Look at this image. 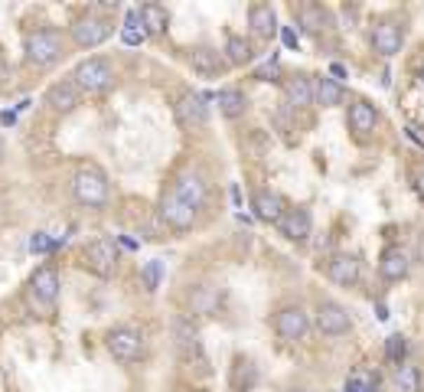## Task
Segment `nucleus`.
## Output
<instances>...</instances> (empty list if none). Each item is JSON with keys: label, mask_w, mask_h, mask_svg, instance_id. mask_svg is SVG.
Returning a JSON list of instances; mask_svg holds the SVG:
<instances>
[{"label": "nucleus", "mask_w": 424, "mask_h": 392, "mask_svg": "<svg viewBox=\"0 0 424 392\" xmlns=\"http://www.w3.org/2000/svg\"><path fill=\"white\" fill-rule=\"evenodd\" d=\"M291 392H307V389H291Z\"/></svg>", "instance_id": "nucleus-43"}, {"label": "nucleus", "mask_w": 424, "mask_h": 392, "mask_svg": "<svg viewBox=\"0 0 424 392\" xmlns=\"http://www.w3.org/2000/svg\"><path fill=\"white\" fill-rule=\"evenodd\" d=\"M104 346H108V353H111L118 363H134V360H141V353H144V337H141V330H134V327H114V330H108V337H104Z\"/></svg>", "instance_id": "nucleus-4"}, {"label": "nucleus", "mask_w": 424, "mask_h": 392, "mask_svg": "<svg viewBox=\"0 0 424 392\" xmlns=\"http://www.w3.org/2000/svg\"><path fill=\"white\" fill-rule=\"evenodd\" d=\"M408 268H411V255L402 245H388L382 252V259H378V275L385 281H402L408 275Z\"/></svg>", "instance_id": "nucleus-17"}, {"label": "nucleus", "mask_w": 424, "mask_h": 392, "mask_svg": "<svg viewBox=\"0 0 424 392\" xmlns=\"http://www.w3.org/2000/svg\"><path fill=\"white\" fill-rule=\"evenodd\" d=\"M281 43H284L287 49H297V43H301V39H297L294 27H281Z\"/></svg>", "instance_id": "nucleus-38"}, {"label": "nucleus", "mask_w": 424, "mask_h": 392, "mask_svg": "<svg viewBox=\"0 0 424 392\" xmlns=\"http://www.w3.org/2000/svg\"><path fill=\"white\" fill-rule=\"evenodd\" d=\"M170 193H173V196H179L186 206H193V210L199 212V210H203V203H206V196H209L206 177H203L199 170H183L177 180H173Z\"/></svg>", "instance_id": "nucleus-8"}, {"label": "nucleus", "mask_w": 424, "mask_h": 392, "mask_svg": "<svg viewBox=\"0 0 424 392\" xmlns=\"http://www.w3.org/2000/svg\"><path fill=\"white\" fill-rule=\"evenodd\" d=\"M10 79H13V72H10L7 59L0 56V92H7V88H10Z\"/></svg>", "instance_id": "nucleus-37"}, {"label": "nucleus", "mask_w": 424, "mask_h": 392, "mask_svg": "<svg viewBox=\"0 0 424 392\" xmlns=\"http://www.w3.org/2000/svg\"><path fill=\"white\" fill-rule=\"evenodd\" d=\"M278 229H281L284 239H291V242H307L310 239V229H313V222H310V212L307 210H284L281 222H278Z\"/></svg>", "instance_id": "nucleus-16"}, {"label": "nucleus", "mask_w": 424, "mask_h": 392, "mask_svg": "<svg viewBox=\"0 0 424 392\" xmlns=\"http://www.w3.org/2000/svg\"><path fill=\"white\" fill-rule=\"evenodd\" d=\"M228 383H232V389H235V392L252 389V386L258 383V366H254L248 356H238L235 366H232V376H228Z\"/></svg>", "instance_id": "nucleus-25"}, {"label": "nucleus", "mask_w": 424, "mask_h": 392, "mask_svg": "<svg viewBox=\"0 0 424 392\" xmlns=\"http://www.w3.org/2000/svg\"><path fill=\"white\" fill-rule=\"evenodd\" d=\"M385 356H388V363H395L402 366L405 363V356H408V340L402 334H392L385 340Z\"/></svg>", "instance_id": "nucleus-30"}, {"label": "nucleus", "mask_w": 424, "mask_h": 392, "mask_svg": "<svg viewBox=\"0 0 424 392\" xmlns=\"http://www.w3.org/2000/svg\"><path fill=\"white\" fill-rule=\"evenodd\" d=\"M252 43H248L245 36H228L226 43V66H245V62H252Z\"/></svg>", "instance_id": "nucleus-28"}, {"label": "nucleus", "mask_w": 424, "mask_h": 392, "mask_svg": "<svg viewBox=\"0 0 424 392\" xmlns=\"http://www.w3.org/2000/svg\"><path fill=\"white\" fill-rule=\"evenodd\" d=\"M23 56H27L29 66H36V69L56 66L59 59H62V36H59V29L53 27L29 29L27 36H23Z\"/></svg>", "instance_id": "nucleus-1"}, {"label": "nucleus", "mask_w": 424, "mask_h": 392, "mask_svg": "<svg viewBox=\"0 0 424 392\" xmlns=\"http://www.w3.org/2000/svg\"><path fill=\"white\" fill-rule=\"evenodd\" d=\"M330 281L339 288H353L359 281V262L353 255H333L330 259Z\"/></svg>", "instance_id": "nucleus-23"}, {"label": "nucleus", "mask_w": 424, "mask_h": 392, "mask_svg": "<svg viewBox=\"0 0 424 392\" xmlns=\"http://www.w3.org/2000/svg\"><path fill=\"white\" fill-rule=\"evenodd\" d=\"M78 102H82V92H78L72 82H56V86L46 88V105L56 111V115H69L76 111Z\"/></svg>", "instance_id": "nucleus-18"}, {"label": "nucleus", "mask_w": 424, "mask_h": 392, "mask_svg": "<svg viewBox=\"0 0 424 392\" xmlns=\"http://www.w3.org/2000/svg\"><path fill=\"white\" fill-rule=\"evenodd\" d=\"M173 340H177V350L179 356L186 360V363H203L206 356H203V340H199V330L193 327V320L189 317H177L173 320Z\"/></svg>", "instance_id": "nucleus-11"}, {"label": "nucleus", "mask_w": 424, "mask_h": 392, "mask_svg": "<svg viewBox=\"0 0 424 392\" xmlns=\"http://www.w3.org/2000/svg\"><path fill=\"white\" fill-rule=\"evenodd\" d=\"M209 98L199 95V92H183L177 98V121L189 131H199V128L209 125Z\"/></svg>", "instance_id": "nucleus-7"}, {"label": "nucleus", "mask_w": 424, "mask_h": 392, "mask_svg": "<svg viewBox=\"0 0 424 392\" xmlns=\"http://www.w3.org/2000/svg\"><path fill=\"white\" fill-rule=\"evenodd\" d=\"M313 102L323 108H333L343 102V86L339 82H333L330 76H320L317 82H313Z\"/></svg>", "instance_id": "nucleus-26"}, {"label": "nucleus", "mask_w": 424, "mask_h": 392, "mask_svg": "<svg viewBox=\"0 0 424 392\" xmlns=\"http://www.w3.org/2000/svg\"><path fill=\"white\" fill-rule=\"evenodd\" d=\"M114 82V69L108 59L102 56H92V59H82L76 66V72H72V86L78 88V92H104V88Z\"/></svg>", "instance_id": "nucleus-3"}, {"label": "nucleus", "mask_w": 424, "mask_h": 392, "mask_svg": "<svg viewBox=\"0 0 424 392\" xmlns=\"http://www.w3.org/2000/svg\"><path fill=\"white\" fill-rule=\"evenodd\" d=\"M216 102H219V111L226 118H242L245 115V108H248V98H245V92H238V88H222L216 95Z\"/></svg>", "instance_id": "nucleus-27"}, {"label": "nucleus", "mask_w": 424, "mask_h": 392, "mask_svg": "<svg viewBox=\"0 0 424 392\" xmlns=\"http://www.w3.org/2000/svg\"><path fill=\"white\" fill-rule=\"evenodd\" d=\"M349 314L346 307L336 304V301H320L317 304V330H320L323 337H343L349 330Z\"/></svg>", "instance_id": "nucleus-12"}, {"label": "nucleus", "mask_w": 424, "mask_h": 392, "mask_svg": "<svg viewBox=\"0 0 424 392\" xmlns=\"http://www.w3.org/2000/svg\"><path fill=\"white\" fill-rule=\"evenodd\" d=\"M330 79H333V82H343V79H346V66L333 62V66H330Z\"/></svg>", "instance_id": "nucleus-40"}, {"label": "nucleus", "mask_w": 424, "mask_h": 392, "mask_svg": "<svg viewBox=\"0 0 424 392\" xmlns=\"http://www.w3.org/2000/svg\"><path fill=\"white\" fill-rule=\"evenodd\" d=\"M376 125H378V111L369 102H353L349 105V128H353L356 137H369L376 131Z\"/></svg>", "instance_id": "nucleus-20"}, {"label": "nucleus", "mask_w": 424, "mask_h": 392, "mask_svg": "<svg viewBox=\"0 0 424 392\" xmlns=\"http://www.w3.org/2000/svg\"><path fill=\"white\" fill-rule=\"evenodd\" d=\"M59 242H53L46 236V232H36L33 239H29V252H36V255H43V252H49V249H56Z\"/></svg>", "instance_id": "nucleus-34"}, {"label": "nucleus", "mask_w": 424, "mask_h": 392, "mask_svg": "<svg viewBox=\"0 0 424 392\" xmlns=\"http://www.w3.org/2000/svg\"><path fill=\"white\" fill-rule=\"evenodd\" d=\"M108 36H111V23L104 17L85 13V17H78L76 23H72V39H76V46H82V49L102 46Z\"/></svg>", "instance_id": "nucleus-6"}, {"label": "nucleus", "mask_w": 424, "mask_h": 392, "mask_svg": "<svg viewBox=\"0 0 424 392\" xmlns=\"http://www.w3.org/2000/svg\"><path fill=\"white\" fill-rule=\"evenodd\" d=\"M402 39H405V33L392 20H378L376 27H372V46H376L378 56H385V59L395 56L398 49H402Z\"/></svg>", "instance_id": "nucleus-14"}, {"label": "nucleus", "mask_w": 424, "mask_h": 392, "mask_svg": "<svg viewBox=\"0 0 424 392\" xmlns=\"http://www.w3.org/2000/svg\"><path fill=\"white\" fill-rule=\"evenodd\" d=\"M29 297L39 307H53L59 297V271L53 265H43L29 278Z\"/></svg>", "instance_id": "nucleus-10"}, {"label": "nucleus", "mask_w": 424, "mask_h": 392, "mask_svg": "<svg viewBox=\"0 0 424 392\" xmlns=\"http://www.w3.org/2000/svg\"><path fill=\"white\" fill-rule=\"evenodd\" d=\"M141 275H144V285H147V291H157V288H160V278H163V262L160 259L147 262Z\"/></svg>", "instance_id": "nucleus-32"}, {"label": "nucleus", "mask_w": 424, "mask_h": 392, "mask_svg": "<svg viewBox=\"0 0 424 392\" xmlns=\"http://www.w3.org/2000/svg\"><path fill=\"white\" fill-rule=\"evenodd\" d=\"M301 20H303V29H307V33H320V29H327L323 23H327L330 17H327V10L323 7H303Z\"/></svg>", "instance_id": "nucleus-31"}, {"label": "nucleus", "mask_w": 424, "mask_h": 392, "mask_svg": "<svg viewBox=\"0 0 424 392\" xmlns=\"http://www.w3.org/2000/svg\"><path fill=\"white\" fill-rule=\"evenodd\" d=\"M395 386L402 392H421V373H418V366H411L408 360L402 366H395Z\"/></svg>", "instance_id": "nucleus-29"}, {"label": "nucleus", "mask_w": 424, "mask_h": 392, "mask_svg": "<svg viewBox=\"0 0 424 392\" xmlns=\"http://www.w3.org/2000/svg\"><path fill=\"white\" fill-rule=\"evenodd\" d=\"M82 259H85V265L92 268L95 275L111 278L114 268H118V245H114L111 239H95V242H88V245H85Z\"/></svg>", "instance_id": "nucleus-9"}, {"label": "nucleus", "mask_w": 424, "mask_h": 392, "mask_svg": "<svg viewBox=\"0 0 424 392\" xmlns=\"http://www.w3.org/2000/svg\"><path fill=\"white\" fill-rule=\"evenodd\" d=\"M0 121H4V125H13V121H17V115H13V111H4V115H0Z\"/></svg>", "instance_id": "nucleus-41"}, {"label": "nucleus", "mask_w": 424, "mask_h": 392, "mask_svg": "<svg viewBox=\"0 0 424 392\" xmlns=\"http://www.w3.org/2000/svg\"><path fill=\"white\" fill-rule=\"evenodd\" d=\"M121 39H124V46H141L144 39V29H121Z\"/></svg>", "instance_id": "nucleus-36"}, {"label": "nucleus", "mask_w": 424, "mask_h": 392, "mask_svg": "<svg viewBox=\"0 0 424 392\" xmlns=\"http://www.w3.org/2000/svg\"><path fill=\"white\" fill-rule=\"evenodd\" d=\"M4 154H7V147H4V137H0V161H4Z\"/></svg>", "instance_id": "nucleus-42"}, {"label": "nucleus", "mask_w": 424, "mask_h": 392, "mask_svg": "<svg viewBox=\"0 0 424 392\" xmlns=\"http://www.w3.org/2000/svg\"><path fill=\"white\" fill-rule=\"evenodd\" d=\"M278 76H281V66H278V59L264 62V66L254 72V79H258V82H278Z\"/></svg>", "instance_id": "nucleus-33"}, {"label": "nucleus", "mask_w": 424, "mask_h": 392, "mask_svg": "<svg viewBox=\"0 0 424 392\" xmlns=\"http://www.w3.org/2000/svg\"><path fill=\"white\" fill-rule=\"evenodd\" d=\"M274 330H278V337H281V340H287V344H297V340H303V337H307V330H310V317H307V311H303L301 304L281 307V311H278V317H274Z\"/></svg>", "instance_id": "nucleus-5"}, {"label": "nucleus", "mask_w": 424, "mask_h": 392, "mask_svg": "<svg viewBox=\"0 0 424 392\" xmlns=\"http://www.w3.org/2000/svg\"><path fill=\"white\" fill-rule=\"evenodd\" d=\"M137 13H141V27L147 36H163L167 33V10L160 4H144Z\"/></svg>", "instance_id": "nucleus-24"}, {"label": "nucleus", "mask_w": 424, "mask_h": 392, "mask_svg": "<svg viewBox=\"0 0 424 392\" xmlns=\"http://www.w3.org/2000/svg\"><path fill=\"white\" fill-rule=\"evenodd\" d=\"M411 187H415V193L424 200V163H418V167H411Z\"/></svg>", "instance_id": "nucleus-35"}, {"label": "nucleus", "mask_w": 424, "mask_h": 392, "mask_svg": "<svg viewBox=\"0 0 424 392\" xmlns=\"http://www.w3.org/2000/svg\"><path fill=\"white\" fill-rule=\"evenodd\" d=\"M252 210H254V216H258V219H264V222H281L284 200L278 196V193H271V190H258L252 196Z\"/></svg>", "instance_id": "nucleus-21"}, {"label": "nucleus", "mask_w": 424, "mask_h": 392, "mask_svg": "<svg viewBox=\"0 0 424 392\" xmlns=\"http://www.w3.org/2000/svg\"><path fill=\"white\" fill-rule=\"evenodd\" d=\"M248 27H252V36L271 39L278 33V17H274L271 4H252L248 7Z\"/></svg>", "instance_id": "nucleus-19"}, {"label": "nucleus", "mask_w": 424, "mask_h": 392, "mask_svg": "<svg viewBox=\"0 0 424 392\" xmlns=\"http://www.w3.org/2000/svg\"><path fill=\"white\" fill-rule=\"evenodd\" d=\"M189 69L203 79H216L226 72V59H222V53H216V49L196 46V49H189Z\"/></svg>", "instance_id": "nucleus-15"}, {"label": "nucleus", "mask_w": 424, "mask_h": 392, "mask_svg": "<svg viewBox=\"0 0 424 392\" xmlns=\"http://www.w3.org/2000/svg\"><path fill=\"white\" fill-rule=\"evenodd\" d=\"M108 193H111L108 190V177L102 170H95V167H82L72 177V196L88 210H102L108 203Z\"/></svg>", "instance_id": "nucleus-2"}, {"label": "nucleus", "mask_w": 424, "mask_h": 392, "mask_svg": "<svg viewBox=\"0 0 424 392\" xmlns=\"http://www.w3.org/2000/svg\"><path fill=\"white\" fill-rule=\"evenodd\" d=\"M160 219L167 222L170 229H177V232H186L193 222H196V210L193 206H186V203L179 200V196H173V193H163V200H160Z\"/></svg>", "instance_id": "nucleus-13"}, {"label": "nucleus", "mask_w": 424, "mask_h": 392, "mask_svg": "<svg viewBox=\"0 0 424 392\" xmlns=\"http://www.w3.org/2000/svg\"><path fill=\"white\" fill-rule=\"evenodd\" d=\"M284 98L291 108H307L313 105V82L307 76H291L284 79Z\"/></svg>", "instance_id": "nucleus-22"}, {"label": "nucleus", "mask_w": 424, "mask_h": 392, "mask_svg": "<svg viewBox=\"0 0 424 392\" xmlns=\"http://www.w3.org/2000/svg\"><path fill=\"white\" fill-rule=\"evenodd\" d=\"M343 392H369V386L362 383V376H353V379L346 383V389H343Z\"/></svg>", "instance_id": "nucleus-39"}]
</instances>
